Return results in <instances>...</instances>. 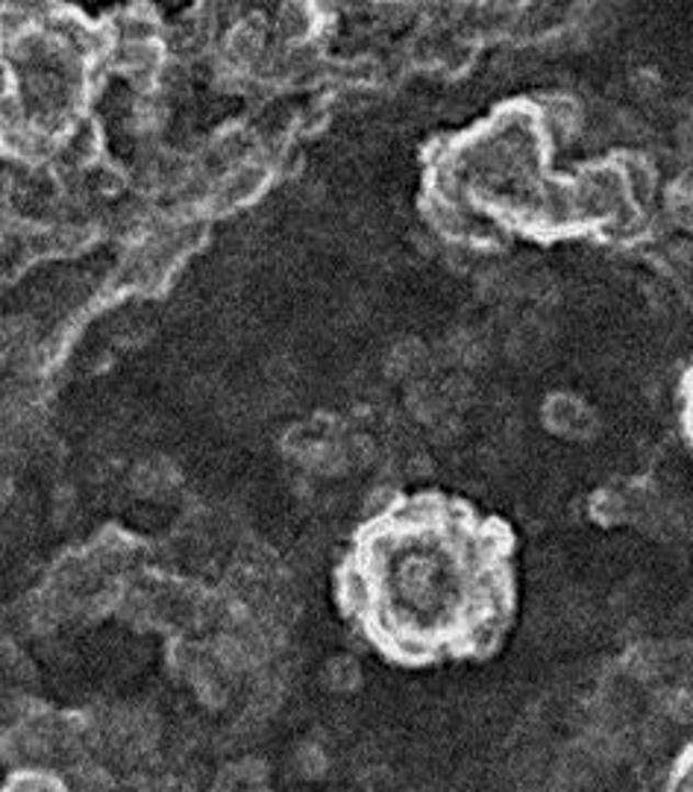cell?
Here are the masks:
<instances>
[{"label":"cell","mask_w":693,"mask_h":792,"mask_svg":"<svg viewBox=\"0 0 693 792\" xmlns=\"http://www.w3.org/2000/svg\"><path fill=\"white\" fill-rule=\"evenodd\" d=\"M282 36L289 38H306L309 30H312V15H309V7L303 3H294V7H286L280 21Z\"/></svg>","instance_id":"obj_10"},{"label":"cell","mask_w":693,"mask_h":792,"mask_svg":"<svg viewBox=\"0 0 693 792\" xmlns=\"http://www.w3.org/2000/svg\"><path fill=\"white\" fill-rule=\"evenodd\" d=\"M385 370H388V376H394V379H405V382H412V384L424 382L426 376H429V370H433V356H429V347L414 338L396 341L394 347L388 349Z\"/></svg>","instance_id":"obj_3"},{"label":"cell","mask_w":693,"mask_h":792,"mask_svg":"<svg viewBox=\"0 0 693 792\" xmlns=\"http://www.w3.org/2000/svg\"><path fill=\"white\" fill-rule=\"evenodd\" d=\"M547 124L549 130L561 138H568V135H577L579 126H582V112L573 100L568 98H556L547 103Z\"/></svg>","instance_id":"obj_8"},{"label":"cell","mask_w":693,"mask_h":792,"mask_svg":"<svg viewBox=\"0 0 693 792\" xmlns=\"http://www.w3.org/2000/svg\"><path fill=\"white\" fill-rule=\"evenodd\" d=\"M226 56H230V63L242 65V68H250L256 59L261 56V33L250 24H244V27L233 30V36L226 42Z\"/></svg>","instance_id":"obj_6"},{"label":"cell","mask_w":693,"mask_h":792,"mask_svg":"<svg viewBox=\"0 0 693 792\" xmlns=\"http://www.w3.org/2000/svg\"><path fill=\"white\" fill-rule=\"evenodd\" d=\"M130 484H133V490L138 497L163 499L180 484V476H177L171 461L154 458V461H145L135 467L133 476H130Z\"/></svg>","instance_id":"obj_5"},{"label":"cell","mask_w":693,"mask_h":792,"mask_svg":"<svg viewBox=\"0 0 693 792\" xmlns=\"http://www.w3.org/2000/svg\"><path fill=\"white\" fill-rule=\"evenodd\" d=\"M670 214L675 223L693 230V182H684L670 191Z\"/></svg>","instance_id":"obj_11"},{"label":"cell","mask_w":693,"mask_h":792,"mask_svg":"<svg viewBox=\"0 0 693 792\" xmlns=\"http://www.w3.org/2000/svg\"><path fill=\"white\" fill-rule=\"evenodd\" d=\"M544 426L559 437H570V440H588L596 435V414L591 405L570 397V393H552L544 402Z\"/></svg>","instance_id":"obj_1"},{"label":"cell","mask_w":693,"mask_h":792,"mask_svg":"<svg viewBox=\"0 0 693 792\" xmlns=\"http://www.w3.org/2000/svg\"><path fill=\"white\" fill-rule=\"evenodd\" d=\"M7 792H65V787L51 772L30 769V772L12 774L10 783H7Z\"/></svg>","instance_id":"obj_9"},{"label":"cell","mask_w":693,"mask_h":792,"mask_svg":"<svg viewBox=\"0 0 693 792\" xmlns=\"http://www.w3.org/2000/svg\"><path fill=\"white\" fill-rule=\"evenodd\" d=\"M549 341H552V332H549L547 321H540L535 314L523 317L508 330L505 335V353L512 361L517 365H538L540 358L547 356Z\"/></svg>","instance_id":"obj_2"},{"label":"cell","mask_w":693,"mask_h":792,"mask_svg":"<svg viewBox=\"0 0 693 792\" xmlns=\"http://www.w3.org/2000/svg\"><path fill=\"white\" fill-rule=\"evenodd\" d=\"M265 179H268L265 168L250 165V161H242L238 168L230 170V174L217 182L215 197L221 200V205H242L259 194L261 186H265Z\"/></svg>","instance_id":"obj_4"},{"label":"cell","mask_w":693,"mask_h":792,"mask_svg":"<svg viewBox=\"0 0 693 792\" xmlns=\"http://www.w3.org/2000/svg\"><path fill=\"white\" fill-rule=\"evenodd\" d=\"M661 792H693V737L679 748L673 763L667 769Z\"/></svg>","instance_id":"obj_7"}]
</instances>
